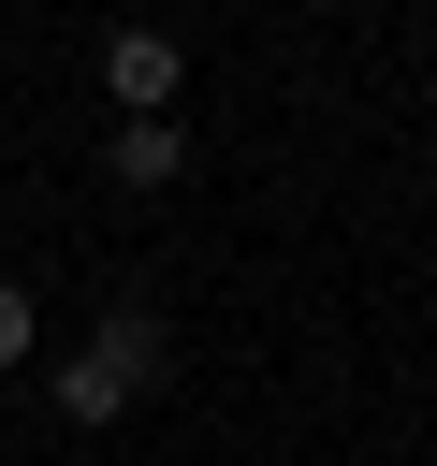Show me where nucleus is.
<instances>
[{
  "mask_svg": "<svg viewBox=\"0 0 437 466\" xmlns=\"http://www.w3.org/2000/svg\"><path fill=\"white\" fill-rule=\"evenodd\" d=\"M175 73H189V58H175V29H117V44H102L117 116H175Z\"/></svg>",
  "mask_w": 437,
  "mask_h": 466,
  "instance_id": "nucleus-1",
  "label": "nucleus"
},
{
  "mask_svg": "<svg viewBox=\"0 0 437 466\" xmlns=\"http://www.w3.org/2000/svg\"><path fill=\"white\" fill-rule=\"evenodd\" d=\"M131 393H146V379H131V364H117L102 335H87V350H58V422H87V437H102V422H117Z\"/></svg>",
  "mask_w": 437,
  "mask_h": 466,
  "instance_id": "nucleus-2",
  "label": "nucleus"
},
{
  "mask_svg": "<svg viewBox=\"0 0 437 466\" xmlns=\"http://www.w3.org/2000/svg\"><path fill=\"white\" fill-rule=\"evenodd\" d=\"M102 160H117V189H175V175H189V116H117Z\"/></svg>",
  "mask_w": 437,
  "mask_h": 466,
  "instance_id": "nucleus-3",
  "label": "nucleus"
},
{
  "mask_svg": "<svg viewBox=\"0 0 437 466\" xmlns=\"http://www.w3.org/2000/svg\"><path fill=\"white\" fill-rule=\"evenodd\" d=\"M102 350H117V364H131L146 393L175 379V335H160V306H117V320H102Z\"/></svg>",
  "mask_w": 437,
  "mask_h": 466,
  "instance_id": "nucleus-4",
  "label": "nucleus"
},
{
  "mask_svg": "<svg viewBox=\"0 0 437 466\" xmlns=\"http://www.w3.org/2000/svg\"><path fill=\"white\" fill-rule=\"evenodd\" d=\"M29 350H44V320H29V291H15V277H0V379H15V364H29Z\"/></svg>",
  "mask_w": 437,
  "mask_h": 466,
  "instance_id": "nucleus-5",
  "label": "nucleus"
}]
</instances>
